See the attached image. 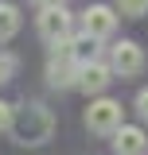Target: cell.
<instances>
[{
    "instance_id": "3",
    "label": "cell",
    "mask_w": 148,
    "mask_h": 155,
    "mask_svg": "<svg viewBox=\"0 0 148 155\" xmlns=\"http://www.w3.org/2000/svg\"><path fill=\"white\" fill-rule=\"evenodd\" d=\"M39 35L47 39V43H62V39H70V12H66L62 4L43 8V12H39Z\"/></svg>"
},
{
    "instance_id": "11",
    "label": "cell",
    "mask_w": 148,
    "mask_h": 155,
    "mask_svg": "<svg viewBox=\"0 0 148 155\" xmlns=\"http://www.w3.org/2000/svg\"><path fill=\"white\" fill-rule=\"evenodd\" d=\"M12 116H16V109H12L8 101H0V132H8V128H12Z\"/></svg>"
},
{
    "instance_id": "13",
    "label": "cell",
    "mask_w": 148,
    "mask_h": 155,
    "mask_svg": "<svg viewBox=\"0 0 148 155\" xmlns=\"http://www.w3.org/2000/svg\"><path fill=\"white\" fill-rule=\"evenodd\" d=\"M8 70H12V58H0V85L8 81Z\"/></svg>"
},
{
    "instance_id": "2",
    "label": "cell",
    "mask_w": 148,
    "mask_h": 155,
    "mask_svg": "<svg viewBox=\"0 0 148 155\" xmlns=\"http://www.w3.org/2000/svg\"><path fill=\"white\" fill-rule=\"evenodd\" d=\"M86 128L97 136H109L121 128V105L113 101V97H97L90 101V109H86Z\"/></svg>"
},
{
    "instance_id": "8",
    "label": "cell",
    "mask_w": 148,
    "mask_h": 155,
    "mask_svg": "<svg viewBox=\"0 0 148 155\" xmlns=\"http://www.w3.org/2000/svg\"><path fill=\"white\" fill-rule=\"evenodd\" d=\"M70 54L78 66H90V62H97V39L90 35V31H82L78 39H70Z\"/></svg>"
},
{
    "instance_id": "5",
    "label": "cell",
    "mask_w": 148,
    "mask_h": 155,
    "mask_svg": "<svg viewBox=\"0 0 148 155\" xmlns=\"http://www.w3.org/2000/svg\"><path fill=\"white\" fill-rule=\"evenodd\" d=\"M82 23H86V31H90L93 39H109L113 31H117V12L105 8V4H93V8L82 12Z\"/></svg>"
},
{
    "instance_id": "10",
    "label": "cell",
    "mask_w": 148,
    "mask_h": 155,
    "mask_svg": "<svg viewBox=\"0 0 148 155\" xmlns=\"http://www.w3.org/2000/svg\"><path fill=\"white\" fill-rule=\"evenodd\" d=\"M117 12H121V16H144L148 12V0H117Z\"/></svg>"
},
{
    "instance_id": "4",
    "label": "cell",
    "mask_w": 148,
    "mask_h": 155,
    "mask_svg": "<svg viewBox=\"0 0 148 155\" xmlns=\"http://www.w3.org/2000/svg\"><path fill=\"white\" fill-rule=\"evenodd\" d=\"M109 66H113V74H121V78H132V74H140L144 70V51L136 47V43H117L113 47V54H109Z\"/></svg>"
},
{
    "instance_id": "12",
    "label": "cell",
    "mask_w": 148,
    "mask_h": 155,
    "mask_svg": "<svg viewBox=\"0 0 148 155\" xmlns=\"http://www.w3.org/2000/svg\"><path fill=\"white\" fill-rule=\"evenodd\" d=\"M136 113L148 120V89H140V93H136Z\"/></svg>"
},
{
    "instance_id": "1",
    "label": "cell",
    "mask_w": 148,
    "mask_h": 155,
    "mask_svg": "<svg viewBox=\"0 0 148 155\" xmlns=\"http://www.w3.org/2000/svg\"><path fill=\"white\" fill-rule=\"evenodd\" d=\"M8 132L16 136V143L35 147V143H43V140H51V132H55V116H51V109H43V105H19Z\"/></svg>"
},
{
    "instance_id": "9",
    "label": "cell",
    "mask_w": 148,
    "mask_h": 155,
    "mask_svg": "<svg viewBox=\"0 0 148 155\" xmlns=\"http://www.w3.org/2000/svg\"><path fill=\"white\" fill-rule=\"evenodd\" d=\"M16 31H19V12H16V4H0V43H8Z\"/></svg>"
},
{
    "instance_id": "14",
    "label": "cell",
    "mask_w": 148,
    "mask_h": 155,
    "mask_svg": "<svg viewBox=\"0 0 148 155\" xmlns=\"http://www.w3.org/2000/svg\"><path fill=\"white\" fill-rule=\"evenodd\" d=\"M35 4L39 8H51V4H58V0H35Z\"/></svg>"
},
{
    "instance_id": "6",
    "label": "cell",
    "mask_w": 148,
    "mask_h": 155,
    "mask_svg": "<svg viewBox=\"0 0 148 155\" xmlns=\"http://www.w3.org/2000/svg\"><path fill=\"white\" fill-rule=\"evenodd\" d=\"M113 136H117V140H113V151L117 155H144L148 151V136H144V128H136V124H121Z\"/></svg>"
},
{
    "instance_id": "7",
    "label": "cell",
    "mask_w": 148,
    "mask_h": 155,
    "mask_svg": "<svg viewBox=\"0 0 148 155\" xmlns=\"http://www.w3.org/2000/svg\"><path fill=\"white\" fill-rule=\"evenodd\" d=\"M109 78H113V66H105V62H90V66H82L78 85H82L86 93H101V89L109 85Z\"/></svg>"
}]
</instances>
